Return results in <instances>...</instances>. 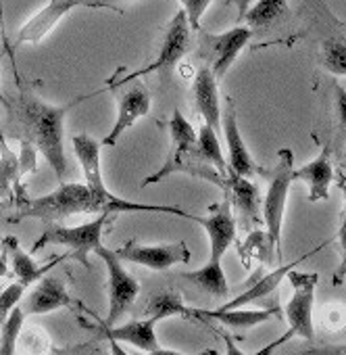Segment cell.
I'll return each instance as SVG.
<instances>
[{"label": "cell", "mask_w": 346, "mask_h": 355, "mask_svg": "<svg viewBox=\"0 0 346 355\" xmlns=\"http://www.w3.org/2000/svg\"><path fill=\"white\" fill-rule=\"evenodd\" d=\"M80 101H84V96L67 105H51L21 86L15 103L7 107L15 119V136L34 144L36 150L44 155L61 184L67 182L69 173L65 157V117Z\"/></svg>", "instance_id": "obj_1"}, {"label": "cell", "mask_w": 346, "mask_h": 355, "mask_svg": "<svg viewBox=\"0 0 346 355\" xmlns=\"http://www.w3.org/2000/svg\"><path fill=\"white\" fill-rule=\"evenodd\" d=\"M78 214H113V207L100 197H96L86 184L63 182L51 195L30 201L13 218V222L36 218V220H44L53 224V222H61Z\"/></svg>", "instance_id": "obj_2"}, {"label": "cell", "mask_w": 346, "mask_h": 355, "mask_svg": "<svg viewBox=\"0 0 346 355\" xmlns=\"http://www.w3.org/2000/svg\"><path fill=\"white\" fill-rule=\"evenodd\" d=\"M71 144H73V153L84 169V178H86V187L96 195L100 197L102 201H107L111 207H113V214H123V211H161V214H171V216H178V218H184L188 220L190 214L188 211H182L178 207H167V205H146V203H131V201H125V199H119L117 195H113L104 180H102V171H100V148L102 144L98 140H94L92 136L88 134H75L71 138Z\"/></svg>", "instance_id": "obj_3"}, {"label": "cell", "mask_w": 346, "mask_h": 355, "mask_svg": "<svg viewBox=\"0 0 346 355\" xmlns=\"http://www.w3.org/2000/svg\"><path fill=\"white\" fill-rule=\"evenodd\" d=\"M277 165L271 171L267 195L263 201V220L267 226V239L275 251L277 261H282V226L288 203V193L294 182V155L290 148L277 150Z\"/></svg>", "instance_id": "obj_4"}, {"label": "cell", "mask_w": 346, "mask_h": 355, "mask_svg": "<svg viewBox=\"0 0 346 355\" xmlns=\"http://www.w3.org/2000/svg\"><path fill=\"white\" fill-rule=\"evenodd\" d=\"M292 284V297L286 303V322L288 330L280 336L284 343L292 336L313 340L315 338V324H313V305H315V291L319 284V274L315 272H294L290 270L286 276Z\"/></svg>", "instance_id": "obj_5"}, {"label": "cell", "mask_w": 346, "mask_h": 355, "mask_svg": "<svg viewBox=\"0 0 346 355\" xmlns=\"http://www.w3.org/2000/svg\"><path fill=\"white\" fill-rule=\"evenodd\" d=\"M111 214H100V218L86 222L82 226H59V224H51L48 228H44V232L40 234V239L34 243L32 247V255L42 251L46 245H63L71 249V255L84 263L88 268V255L94 253L96 247H100V239H102V228L107 224Z\"/></svg>", "instance_id": "obj_6"}, {"label": "cell", "mask_w": 346, "mask_h": 355, "mask_svg": "<svg viewBox=\"0 0 346 355\" xmlns=\"http://www.w3.org/2000/svg\"><path fill=\"white\" fill-rule=\"evenodd\" d=\"M94 253L100 257V261L107 268V293H109V313L102 326H117V320L123 318V313L134 305V301L140 295L138 280L123 268L121 259L117 257L115 249L109 247H96Z\"/></svg>", "instance_id": "obj_7"}, {"label": "cell", "mask_w": 346, "mask_h": 355, "mask_svg": "<svg viewBox=\"0 0 346 355\" xmlns=\"http://www.w3.org/2000/svg\"><path fill=\"white\" fill-rule=\"evenodd\" d=\"M192 28L188 24V17L184 11H178L173 15V19L169 21L167 26V32H165V38H163V44L154 57V61L146 67H142L140 71H134L131 76L119 80V82H109L107 88H117V86H123L131 80H138L142 76H148V73H169L173 67L180 63V59L188 53L190 49V36Z\"/></svg>", "instance_id": "obj_8"}, {"label": "cell", "mask_w": 346, "mask_h": 355, "mask_svg": "<svg viewBox=\"0 0 346 355\" xmlns=\"http://www.w3.org/2000/svg\"><path fill=\"white\" fill-rule=\"evenodd\" d=\"M121 261H131L136 266H144L154 272H165L173 266L188 263L192 253L184 241L180 243H158V245H138L125 243L123 247L115 249Z\"/></svg>", "instance_id": "obj_9"}, {"label": "cell", "mask_w": 346, "mask_h": 355, "mask_svg": "<svg viewBox=\"0 0 346 355\" xmlns=\"http://www.w3.org/2000/svg\"><path fill=\"white\" fill-rule=\"evenodd\" d=\"M121 96H119V103H117V119L111 128V132L100 140V144L104 146H115L117 140L138 121L142 119L144 115H148L150 111V105H152V98H150V92L148 88L140 82V80H131Z\"/></svg>", "instance_id": "obj_10"}, {"label": "cell", "mask_w": 346, "mask_h": 355, "mask_svg": "<svg viewBox=\"0 0 346 355\" xmlns=\"http://www.w3.org/2000/svg\"><path fill=\"white\" fill-rule=\"evenodd\" d=\"M209 216H194L190 214L188 220L201 224L209 236V243H211V255L209 259H215V261H221L224 255L230 251V247L234 245L236 241V220H234V214H232V203L230 199H224L221 203L217 205H211L209 207Z\"/></svg>", "instance_id": "obj_11"}, {"label": "cell", "mask_w": 346, "mask_h": 355, "mask_svg": "<svg viewBox=\"0 0 346 355\" xmlns=\"http://www.w3.org/2000/svg\"><path fill=\"white\" fill-rule=\"evenodd\" d=\"M75 7H84V0H48L38 13H34L21 26V30L17 34V44L42 42L57 28V24Z\"/></svg>", "instance_id": "obj_12"}, {"label": "cell", "mask_w": 346, "mask_h": 355, "mask_svg": "<svg viewBox=\"0 0 346 355\" xmlns=\"http://www.w3.org/2000/svg\"><path fill=\"white\" fill-rule=\"evenodd\" d=\"M73 305V299L67 291V284L57 278V276H42L30 293H26V297L21 299V309L32 315H38V313H51V311H57L61 307H69Z\"/></svg>", "instance_id": "obj_13"}, {"label": "cell", "mask_w": 346, "mask_h": 355, "mask_svg": "<svg viewBox=\"0 0 346 355\" xmlns=\"http://www.w3.org/2000/svg\"><path fill=\"white\" fill-rule=\"evenodd\" d=\"M251 36H253L251 28H232L217 36H213V34L205 36V44L209 49L211 63H213L211 71L217 80L228 73V69L234 65V61L238 59L242 49L248 44Z\"/></svg>", "instance_id": "obj_14"}, {"label": "cell", "mask_w": 346, "mask_h": 355, "mask_svg": "<svg viewBox=\"0 0 346 355\" xmlns=\"http://www.w3.org/2000/svg\"><path fill=\"white\" fill-rule=\"evenodd\" d=\"M221 128L226 134V144H228V171L242 175V178H253L259 167L251 155V150L244 144V138L238 128V115L234 103L228 105V109L221 115Z\"/></svg>", "instance_id": "obj_15"}, {"label": "cell", "mask_w": 346, "mask_h": 355, "mask_svg": "<svg viewBox=\"0 0 346 355\" xmlns=\"http://www.w3.org/2000/svg\"><path fill=\"white\" fill-rule=\"evenodd\" d=\"M194 105L199 115L203 117L205 125L215 130L219 134L221 130V103H219V88H217V78L209 67H203L194 76Z\"/></svg>", "instance_id": "obj_16"}, {"label": "cell", "mask_w": 346, "mask_h": 355, "mask_svg": "<svg viewBox=\"0 0 346 355\" xmlns=\"http://www.w3.org/2000/svg\"><path fill=\"white\" fill-rule=\"evenodd\" d=\"M294 180L307 182L311 203L327 201L329 199V187L334 182V167L329 163V148L323 146L321 153L313 161L294 169Z\"/></svg>", "instance_id": "obj_17"}, {"label": "cell", "mask_w": 346, "mask_h": 355, "mask_svg": "<svg viewBox=\"0 0 346 355\" xmlns=\"http://www.w3.org/2000/svg\"><path fill=\"white\" fill-rule=\"evenodd\" d=\"M323 245H319L317 249H313V251H309V253H304L300 259H294V261H290V263H286V266H280V268H275V270H271V272H267L265 276H261L248 291H244L242 295H238V297H234L232 301H228V303H224L221 307H217V309H238V307H246L248 303H253V301H257V299H263V297H269L277 286H280V282L288 276V272L290 270H294L300 261H304V259H309L313 253H317L319 249H321Z\"/></svg>", "instance_id": "obj_18"}, {"label": "cell", "mask_w": 346, "mask_h": 355, "mask_svg": "<svg viewBox=\"0 0 346 355\" xmlns=\"http://www.w3.org/2000/svg\"><path fill=\"white\" fill-rule=\"evenodd\" d=\"M3 249H5V255H7V259H9L11 268H13V274H15L17 282L26 284L28 288L34 286L42 276H46V272H51L57 266V261H51L46 266H38L34 261L32 253L24 251L17 236H11V234L3 239Z\"/></svg>", "instance_id": "obj_19"}, {"label": "cell", "mask_w": 346, "mask_h": 355, "mask_svg": "<svg viewBox=\"0 0 346 355\" xmlns=\"http://www.w3.org/2000/svg\"><path fill=\"white\" fill-rule=\"evenodd\" d=\"M154 326L156 322L152 318H142L121 326H102V332L104 336H113L117 343H125L136 351H154L161 347Z\"/></svg>", "instance_id": "obj_20"}, {"label": "cell", "mask_w": 346, "mask_h": 355, "mask_svg": "<svg viewBox=\"0 0 346 355\" xmlns=\"http://www.w3.org/2000/svg\"><path fill=\"white\" fill-rule=\"evenodd\" d=\"M221 191L226 193V199L234 201V207L242 214L246 224L251 220L255 222L259 218L261 195H259V189L248 180V178H242V175H236V173L228 171Z\"/></svg>", "instance_id": "obj_21"}, {"label": "cell", "mask_w": 346, "mask_h": 355, "mask_svg": "<svg viewBox=\"0 0 346 355\" xmlns=\"http://www.w3.org/2000/svg\"><path fill=\"white\" fill-rule=\"evenodd\" d=\"M192 315L197 320H215L219 324H224L226 328H238V330H248V328H257L259 324L271 320L277 315V311L273 309H192Z\"/></svg>", "instance_id": "obj_22"}, {"label": "cell", "mask_w": 346, "mask_h": 355, "mask_svg": "<svg viewBox=\"0 0 346 355\" xmlns=\"http://www.w3.org/2000/svg\"><path fill=\"white\" fill-rule=\"evenodd\" d=\"M180 278L188 280L190 284H194L197 288H201L203 293H207L211 297H228L230 295V284H228L221 261L209 259L203 268L184 272Z\"/></svg>", "instance_id": "obj_23"}, {"label": "cell", "mask_w": 346, "mask_h": 355, "mask_svg": "<svg viewBox=\"0 0 346 355\" xmlns=\"http://www.w3.org/2000/svg\"><path fill=\"white\" fill-rule=\"evenodd\" d=\"M144 318H152L156 324L169 318H194L184 299L176 291H158L144 305Z\"/></svg>", "instance_id": "obj_24"}, {"label": "cell", "mask_w": 346, "mask_h": 355, "mask_svg": "<svg viewBox=\"0 0 346 355\" xmlns=\"http://www.w3.org/2000/svg\"><path fill=\"white\" fill-rule=\"evenodd\" d=\"M197 157L203 159L207 165H213L219 175H228V161L219 144V134L205 123L201 125V132H197Z\"/></svg>", "instance_id": "obj_25"}, {"label": "cell", "mask_w": 346, "mask_h": 355, "mask_svg": "<svg viewBox=\"0 0 346 355\" xmlns=\"http://www.w3.org/2000/svg\"><path fill=\"white\" fill-rule=\"evenodd\" d=\"M169 136L173 142V150L197 153V130L192 128V123L184 117L180 109L173 111L169 119Z\"/></svg>", "instance_id": "obj_26"}, {"label": "cell", "mask_w": 346, "mask_h": 355, "mask_svg": "<svg viewBox=\"0 0 346 355\" xmlns=\"http://www.w3.org/2000/svg\"><path fill=\"white\" fill-rule=\"evenodd\" d=\"M19 155L9 148L5 136L0 134V197H7L11 187L19 182Z\"/></svg>", "instance_id": "obj_27"}, {"label": "cell", "mask_w": 346, "mask_h": 355, "mask_svg": "<svg viewBox=\"0 0 346 355\" xmlns=\"http://www.w3.org/2000/svg\"><path fill=\"white\" fill-rule=\"evenodd\" d=\"M24 322H26V311L17 305L3 322V330H0V355H15Z\"/></svg>", "instance_id": "obj_28"}, {"label": "cell", "mask_w": 346, "mask_h": 355, "mask_svg": "<svg viewBox=\"0 0 346 355\" xmlns=\"http://www.w3.org/2000/svg\"><path fill=\"white\" fill-rule=\"evenodd\" d=\"M288 0H259V3L248 9L246 13V21L248 28H267L271 26L284 11H286Z\"/></svg>", "instance_id": "obj_29"}, {"label": "cell", "mask_w": 346, "mask_h": 355, "mask_svg": "<svg viewBox=\"0 0 346 355\" xmlns=\"http://www.w3.org/2000/svg\"><path fill=\"white\" fill-rule=\"evenodd\" d=\"M321 65L334 76H346V42L327 38L321 42Z\"/></svg>", "instance_id": "obj_30"}, {"label": "cell", "mask_w": 346, "mask_h": 355, "mask_svg": "<svg viewBox=\"0 0 346 355\" xmlns=\"http://www.w3.org/2000/svg\"><path fill=\"white\" fill-rule=\"evenodd\" d=\"M28 286L21 282H11L3 293H0V324L7 320V315L21 303V299L26 297Z\"/></svg>", "instance_id": "obj_31"}, {"label": "cell", "mask_w": 346, "mask_h": 355, "mask_svg": "<svg viewBox=\"0 0 346 355\" xmlns=\"http://www.w3.org/2000/svg\"><path fill=\"white\" fill-rule=\"evenodd\" d=\"M182 3V11L188 17V24L192 30H201V19L205 15V11L209 9V5L213 0H180Z\"/></svg>", "instance_id": "obj_32"}, {"label": "cell", "mask_w": 346, "mask_h": 355, "mask_svg": "<svg viewBox=\"0 0 346 355\" xmlns=\"http://www.w3.org/2000/svg\"><path fill=\"white\" fill-rule=\"evenodd\" d=\"M336 239H338V245H340L342 259H340L338 268H336L334 274H331V284H334V286H340V284L346 280V224H340Z\"/></svg>", "instance_id": "obj_33"}, {"label": "cell", "mask_w": 346, "mask_h": 355, "mask_svg": "<svg viewBox=\"0 0 346 355\" xmlns=\"http://www.w3.org/2000/svg\"><path fill=\"white\" fill-rule=\"evenodd\" d=\"M36 153L38 150H36L34 144L21 140V153H19V171H21V175L36 171Z\"/></svg>", "instance_id": "obj_34"}, {"label": "cell", "mask_w": 346, "mask_h": 355, "mask_svg": "<svg viewBox=\"0 0 346 355\" xmlns=\"http://www.w3.org/2000/svg\"><path fill=\"white\" fill-rule=\"evenodd\" d=\"M221 336H224V343H226V355H246L236 343H234V338L226 332V330H221ZM284 340L282 338H277V340H273L269 347H265V349H261V351H257L255 355H271L273 353V349L277 347V345H282Z\"/></svg>", "instance_id": "obj_35"}, {"label": "cell", "mask_w": 346, "mask_h": 355, "mask_svg": "<svg viewBox=\"0 0 346 355\" xmlns=\"http://www.w3.org/2000/svg\"><path fill=\"white\" fill-rule=\"evenodd\" d=\"M334 105H336V117L342 128H346V88L340 86V82L334 80Z\"/></svg>", "instance_id": "obj_36"}, {"label": "cell", "mask_w": 346, "mask_h": 355, "mask_svg": "<svg viewBox=\"0 0 346 355\" xmlns=\"http://www.w3.org/2000/svg\"><path fill=\"white\" fill-rule=\"evenodd\" d=\"M131 355H219L215 349H205L201 353H182V351H173V349H154V351H131Z\"/></svg>", "instance_id": "obj_37"}, {"label": "cell", "mask_w": 346, "mask_h": 355, "mask_svg": "<svg viewBox=\"0 0 346 355\" xmlns=\"http://www.w3.org/2000/svg\"><path fill=\"white\" fill-rule=\"evenodd\" d=\"M300 355H346V343L344 345H325V347H311L302 351Z\"/></svg>", "instance_id": "obj_38"}, {"label": "cell", "mask_w": 346, "mask_h": 355, "mask_svg": "<svg viewBox=\"0 0 346 355\" xmlns=\"http://www.w3.org/2000/svg\"><path fill=\"white\" fill-rule=\"evenodd\" d=\"M119 3H134V0H84V7H90V9H117Z\"/></svg>", "instance_id": "obj_39"}, {"label": "cell", "mask_w": 346, "mask_h": 355, "mask_svg": "<svg viewBox=\"0 0 346 355\" xmlns=\"http://www.w3.org/2000/svg\"><path fill=\"white\" fill-rule=\"evenodd\" d=\"M226 3L234 5V7L238 9V17L244 19L246 13H248V9H251V3H253V0H226Z\"/></svg>", "instance_id": "obj_40"}, {"label": "cell", "mask_w": 346, "mask_h": 355, "mask_svg": "<svg viewBox=\"0 0 346 355\" xmlns=\"http://www.w3.org/2000/svg\"><path fill=\"white\" fill-rule=\"evenodd\" d=\"M109 338V355H131L129 351H125L113 336H107Z\"/></svg>", "instance_id": "obj_41"}, {"label": "cell", "mask_w": 346, "mask_h": 355, "mask_svg": "<svg viewBox=\"0 0 346 355\" xmlns=\"http://www.w3.org/2000/svg\"><path fill=\"white\" fill-rule=\"evenodd\" d=\"M340 189H342V195H344V211H342V224H346V178H340Z\"/></svg>", "instance_id": "obj_42"}, {"label": "cell", "mask_w": 346, "mask_h": 355, "mask_svg": "<svg viewBox=\"0 0 346 355\" xmlns=\"http://www.w3.org/2000/svg\"><path fill=\"white\" fill-rule=\"evenodd\" d=\"M9 276V266H7V259L0 255V278H5Z\"/></svg>", "instance_id": "obj_43"}, {"label": "cell", "mask_w": 346, "mask_h": 355, "mask_svg": "<svg viewBox=\"0 0 346 355\" xmlns=\"http://www.w3.org/2000/svg\"><path fill=\"white\" fill-rule=\"evenodd\" d=\"M0 103H3L5 107H9V101H7V96L3 94V86H0Z\"/></svg>", "instance_id": "obj_44"}]
</instances>
